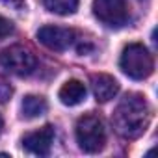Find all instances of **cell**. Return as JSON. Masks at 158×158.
<instances>
[{"instance_id": "6da1fadb", "label": "cell", "mask_w": 158, "mask_h": 158, "mask_svg": "<svg viewBox=\"0 0 158 158\" xmlns=\"http://www.w3.org/2000/svg\"><path fill=\"white\" fill-rule=\"evenodd\" d=\"M149 121H151V108L147 101L138 93H128L125 99H121L112 115V125L115 132L125 139L139 138L147 130Z\"/></svg>"}, {"instance_id": "7a4b0ae2", "label": "cell", "mask_w": 158, "mask_h": 158, "mask_svg": "<svg viewBox=\"0 0 158 158\" xmlns=\"http://www.w3.org/2000/svg\"><path fill=\"white\" fill-rule=\"evenodd\" d=\"M76 141L84 152L95 154L104 149L106 145V130L104 123L95 114H86L76 121Z\"/></svg>"}, {"instance_id": "3957f363", "label": "cell", "mask_w": 158, "mask_h": 158, "mask_svg": "<svg viewBox=\"0 0 158 158\" xmlns=\"http://www.w3.org/2000/svg\"><path fill=\"white\" fill-rule=\"evenodd\" d=\"M121 71L134 78V80H143L152 74L154 69V61L152 56L149 54V50L141 45V43H130L123 48L121 52V60H119Z\"/></svg>"}, {"instance_id": "277c9868", "label": "cell", "mask_w": 158, "mask_h": 158, "mask_svg": "<svg viewBox=\"0 0 158 158\" xmlns=\"http://www.w3.org/2000/svg\"><path fill=\"white\" fill-rule=\"evenodd\" d=\"M0 65L17 76H28L35 71L37 60H35L34 52L28 50L26 47L13 45V47L2 50V54H0Z\"/></svg>"}, {"instance_id": "5b68a950", "label": "cell", "mask_w": 158, "mask_h": 158, "mask_svg": "<svg viewBox=\"0 0 158 158\" xmlns=\"http://www.w3.org/2000/svg\"><path fill=\"white\" fill-rule=\"evenodd\" d=\"M93 13L106 26L119 28L128 21V8L125 0H93Z\"/></svg>"}, {"instance_id": "8992f818", "label": "cell", "mask_w": 158, "mask_h": 158, "mask_svg": "<svg viewBox=\"0 0 158 158\" xmlns=\"http://www.w3.org/2000/svg\"><path fill=\"white\" fill-rule=\"evenodd\" d=\"M74 37H76V32L73 28H65V26H43L37 30L39 43L56 52L67 50L74 43Z\"/></svg>"}, {"instance_id": "52a82bcc", "label": "cell", "mask_w": 158, "mask_h": 158, "mask_svg": "<svg viewBox=\"0 0 158 158\" xmlns=\"http://www.w3.org/2000/svg\"><path fill=\"white\" fill-rule=\"evenodd\" d=\"M54 128L50 125L39 128V130H34V132H28L24 138H23V147L32 152V154H37V156H47L50 152V147L54 143Z\"/></svg>"}, {"instance_id": "ba28073f", "label": "cell", "mask_w": 158, "mask_h": 158, "mask_svg": "<svg viewBox=\"0 0 158 158\" xmlns=\"http://www.w3.org/2000/svg\"><path fill=\"white\" fill-rule=\"evenodd\" d=\"M91 89H93V95H95V99L99 102H108L117 95L119 84H117V80L114 76L99 73V74L91 76Z\"/></svg>"}, {"instance_id": "9c48e42d", "label": "cell", "mask_w": 158, "mask_h": 158, "mask_svg": "<svg viewBox=\"0 0 158 158\" xmlns=\"http://www.w3.org/2000/svg\"><path fill=\"white\" fill-rule=\"evenodd\" d=\"M88 95V89L86 86L80 82V80H67L61 88H60V101L65 104V106H76V104H80Z\"/></svg>"}, {"instance_id": "30bf717a", "label": "cell", "mask_w": 158, "mask_h": 158, "mask_svg": "<svg viewBox=\"0 0 158 158\" xmlns=\"http://www.w3.org/2000/svg\"><path fill=\"white\" fill-rule=\"evenodd\" d=\"M21 108H23V115L26 119H34V117L43 115L48 106H47V101L43 97H39V95H26L23 99Z\"/></svg>"}, {"instance_id": "8fae6325", "label": "cell", "mask_w": 158, "mask_h": 158, "mask_svg": "<svg viewBox=\"0 0 158 158\" xmlns=\"http://www.w3.org/2000/svg\"><path fill=\"white\" fill-rule=\"evenodd\" d=\"M43 4L56 15H73L78 8V0H43Z\"/></svg>"}, {"instance_id": "7c38bea8", "label": "cell", "mask_w": 158, "mask_h": 158, "mask_svg": "<svg viewBox=\"0 0 158 158\" xmlns=\"http://www.w3.org/2000/svg\"><path fill=\"white\" fill-rule=\"evenodd\" d=\"M11 95H13L11 84L6 80V78L0 76V102H8V101L11 99Z\"/></svg>"}, {"instance_id": "4fadbf2b", "label": "cell", "mask_w": 158, "mask_h": 158, "mask_svg": "<svg viewBox=\"0 0 158 158\" xmlns=\"http://www.w3.org/2000/svg\"><path fill=\"white\" fill-rule=\"evenodd\" d=\"M10 34H13V23L10 19H6V17L0 15V39L8 37Z\"/></svg>"}, {"instance_id": "5bb4252c", "label": "cell", "mask_w": 158, "mask_h": 158, "mask_svg": "<svg viewBox=\"0 0 158 158\" xmlns=\"http://www.w3.org/2000/svg\"><path fill=\"white\" fill-rule=\"evenodd\" d=\"M4 6H10L13 10H23L26 6V0H0Z\"/></svg>"}, {"instance_id": "9a60e30c", "label": "cell", "mask_w": 158, "mask_h": 158, "mask_svg": "<svg viewBox=\"0 0 158 158\" xmlns=\"http://www.w3.org/2000/svg\"><path fill=\"white\" fill-rule=\"evenodd\" d=\"M2 128H4V121H2V117H0V132H2Z\"/></svg>"}]
</instances>
